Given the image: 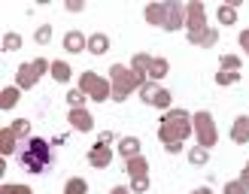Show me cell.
I'll return each instance as SVG.
<instances>
[{
    "label": "cell",
    "mask_w": 249,
    "mask_h": 194,
    "mask_svg": "<svg viewBox=\"0 0 249 194\" xmlns=\"http://www.w3.org/2000/svg\"><path fill=\"white\" fill-rule=\"evenodd\" d=\"M52 161V152H49V146L43 140H31L28 143V149L21 152V164L31 170V173H40V170Z\"/></svg>",
    "instance_id": "1"
}]
</instances>
